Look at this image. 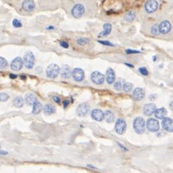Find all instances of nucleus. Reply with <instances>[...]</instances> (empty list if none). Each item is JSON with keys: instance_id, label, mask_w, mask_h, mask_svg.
<instances>
[{"instance_id": "obj_1", "label": "nucleus", "mask_w": 173, "mask_h": 173, "mask_svg": "<svg viewBox=\"0 0 173 173\" xmlns=\"http://www.w3.org/2000/svg\"><path fill=\"white\" fill-rule=\"evenodd\" d=\"M134 131L139 134H142L145 131V122L142 117H137L134 121L133 124Z\"/></svg>"}, {"instance_id": "obj_2", "label": "nucleus", "mask_w": 173, "mask_h": 173, "mask_svg": "<svg viewBox=\"0 0 173 173\" xmlns=\"http://www.w3.org/2000/svg\"><path fill=\"white\" fill-rule=\"evenodd\" d=\"M60 72V68L56 64H51L46 69V75L50 79H55L58 76Z\"/></svg>"}, {"instance_id": "obj_3", "label": "nucleus", "mask_w": 173, "mask_h": 173, "mask_svg": "<svg viewBox=\"0 0 173 173\" xmlns=\"http://www.w3.org/2000/svg\"><path fill=\"white\" fill-rule=\"evenodd\" d=\"M23 63L25 64V67L28 69H32L34 67L35 65V55L32 52L27 51L24 55Z\"/></svg>"}, {"instance_id": "obj_4", "label": "nucleus", "mask_w": 173, "mask_h": 173, "mask_svg": "<svg viewBox=\"0 0 173 173\" xmlns=\"http://www.w3.org/2000/svg\"><path fill=\"white\" fill-rule=\"evenodd\" d=\"M91 79L93 83L96 85H101L105 81V77H104L103 74H102L99 71H94L91 73Z\"/></svg>"}, {"instance_id": "obj_5", "label": "nucleus", "mask_w": 173, "mask_h": 173, "mask_svg": "<svg viewBox=\"0 0 173 173\" xmlns=\"http://www.w3.org/2000/svg\"><path fill=\"white\" fill-rule=\"evenodd\" d=\"M126 123L124 119H119L115 124V130L118 134H123L126 131Z\"/></svg>"}, {"instance_id": "obj_6", "label": "nucleus", "mask_w": 173, "mask_h": 173, "mask_svg": "<svg viewBox=\"0 0 173 173\" xmlns=\"http://www.w3.org/2000/svg\"><path fill=\"white\" fill-rule=\"evenodd\" d=\"M89 109H90V107H89L88 103H81L76 108V113H77L79 116L83 117L88 113L89 111Z\"/></svg>"}, {"instance_id": "obj_7", "label": "nucleus", "mask_w": 173, "mask_h": 173, "mask_svg": "<svg viewBox=\"0 0 173 173\" xmlns=\"http://www.w3.org/2000/svg\"><path fill=\"white\" fill-rule=\"evenodd\" d=\"M147 127L150 131L157 132L159 129V122L154 119H149L147 122Z\"/></svg>"}, {"instance_id": "obj_8", "label": "nucleus", "mask_w": 173, "mask_h": 173, "mask_svg": "<svg viewBox=\"0 0 173 173\" xmlns=\"http://www.w3.org/2000/svg\"><path fill=\"white\" fill-rule=\"evenodd\" d=\"M71 76L73 78L74 81L76 82H81L84 79V71L79 68H74L71 73Z\"/></svg>"}, {"instance_id": "obj_9", "label": "nucleus", "mask_w": 173, "mask_h": 173, "mask_svg": "<svg viewBox=\"0 0 173 173\" xmlns=\"http://www.w3.org/2000/svg\"><path fill=\"white\" fill-rule=\"evenodd\" d=\"M23 60L20 57H17L14 59L11 63L10 67L11 69L13 70H15V71H18L20 70L23 67Z\"/></svg>"}, {"instance_id": "obj_10", "label": "nucleus", "mask_w": 173, "mask_h": 173, "mask_svg": "<svg viewBox=\"0 0 173 173\" xmlns=\"http://www.w3.org/2000/svg\"><path fill=\"white\" fill-rule=\"evenodd\" d=\"M84 12L85 10L83 5L78 4L72 9V15L76 18H80L84 14Z\"/></svg>"}, {"instance_id": "obj_11", "label": "nucleus", "mask_w": 173, "mask_h": 173, "mask_svg": "<svg viewBox=\"0 0 173 173\" xmlns=\"http://www.w3.org/2000/svg\"><path fill=\"white\" fill-rule=\"evenodd\" d=\"M158 8V3L156 0H149L145 4V10L148 13L155 12Z\"/></svg>"}, {"instance_id": "obj_12", "label": "nucleus", "mask_w": 173, "mask_h": 173, "mask_svg": "<svg viewBox=\"0 0 173 173\" xmlns=\"http://www.w3.org/2000/svg\"><path fill=\"white\" fill-rule=\"evenodd\" d=\"M162 128L169 132H172L173 131V122L172 119L170 118H165L163 119L162 122Z\"/></svg>"}, {"instance_id": "obj_13", "label": "nucleus", "mask_w": 173, "mask_h": 173, "mask_svg": "<svg viewBox=\"0 0 173 173\" xmlns=\"http://www.w3.org/2000/svg\"><path fill=\"white\" fill-rule=\"evenodd\" d=\"M156 109H157V107L154 103L145 104L143 108V112L146 116H151L154 113Z\"/></svg>"}, {"instance_id": "obj_14", "label": "nucleus", "mask_w": 173, "mask_h": 173, "mask_svg": "<svg viewBox=\"0 0 173 173\" xmlns=\"http://www.w3.org/2000/svg\"><path fill=\"white\" fill-rule=\"evenodd\" d=\"M91 116L93 119H94L95 121L101 122L104 119V113L100 109H96L91 111Z\"/></svg>"}, {"instance_id": "obj_15", "label": "nucleus", "mask_w": 173, "mask_h": 173, "mask_svg": "<svg viewBox=\"0 0 173 173\" xmlns=\"http://www.w3.org/2000/svg\"><path fill=\"white\" fill-rule=\"evenodd\" d=\"M171 29V25L169 21H163L160 23V25H159V32H161L162 34H167Z\"/></svg>"}, {"instance_id": "obj_16", "label": "nucleus", "mask_w": 173, "mask_h": 173, "mask_svg": "<svg viewBox=\"0 0 173 173\" xmlns=\"http://www.w3.org/2000/svg\"><path fill=\"white\" fill-rule=\"evenodd\" d=\"M145 96V92L144 89L141 88H137L133 92V97L136 101H141Z\"/></svg>"}, {"instance_id": "obj_17", "label": "nucleus", "mask_w": 173, "mask_h": 173, "mask_svg": "<svg viewBox=\"0 0 173 173\" xmlns=\"http://www.w3.org/2000/svg\"><path fill=\"white\" fill-rule=\"evenodd\" d=\"M35 3L32 0H25L22 3V8L27 12H30L35 9Z\"/></svg>"}, {"instance_id": "obj_18", "label": "nucleus", "mask_w": 173, "mask_h": 173, "mask_svg": "<svg viewBox=\"0 0 173 173\" xmlns=\"http://www.w3.org/2000/svg\"><path fill=\"white\" fill-rule=\"evenodd\" d=\"M115 79H116V76H115V73L113 71L112 68H109L107 70V81L109 84H112L114 82Z\"/></svg>"}, {"instance_id": "obj_19", "label": "nucleus", "mask_w": 173, "mask_h": 173, "mask_svg": "<svg viewBox=\"0 0 173 173\" xmlns=\"http://www.w3.org/2000/svg\"><path fill=\"white\" fill-rule=\"evenodd\" d=\"M61 76L63 79H70L71 76V71L69 66L67 65H63L61 68Z\"/></svg>"}, {"instance_id": "obj_20", "label": "nucleus", "mask_w": 173, "mask_h": 173, "mask_svg": "<svg viewBox=\"0 0 173 173\" xmlns=\"http://www.w3.org/2000/svg\"><path fill=\"white\" fill-rule=\"evenodd\" d=\"M154 114H155V116L157 119H163L167 116V111L165 108H160V109H156L155 111H154Z\"/></svg>"}, {"instance_id": "obj_21", "label": "nucleus", "mask_w": 173, "mask_h": 173, "mask_svg": "<svg viewBox=\"0 0 173 173\" xmlns=\"http://www.w3.org/2000/svg\"><path fill=\"white\" fill-rule=\"evenodd\" d=\"M43 111L45 114L51 115L55 112V108L53 104L47 103L43 108Z\"/></svg>"}, {"instance_id": "obj_22", "label": "nucleus", "mask_w": 173, "mask_h": 173, "mask_svg": "<svg viewBox=\"0 0 173 173\" xmlns=\"http://www.w3.org/2000/svg\"><path fill=\"white\" fill-rule=\"evenodd\" d=\"M104 119H105L107 123L111 124V123H113V122H114V119H115L114 114H113L112 111H111L109 110L106 111L105 113H104Z\"/></svg>"}, {"instance_id": "obj_23", "label": "nucleus", "mask_w": 173, "mask_h": 173, "mask_svg": "<svg viewBox=\"0 0 173 173\" xmlns=\"http://www.w3.org/2000/svg\"><path fill=\"white\" fill-rule=\"evenodd\" d=\"M111 28H112V27H111V24H109V23L104 24V25H103L104 31L100 33V34L98 35V37L107 36L108 35L110 34V32H111Z\"/></svg>"}, {"instance_id": "obj_24", "label": "nucleus", "mask_w": 173, "mask_h": 173, "mask_svg": "<svg viewBox=\"0 0 173 173\" xmlns=\"http://www.w3.org/2000/svg\"><path fill=\"white\" fill-rule=\"evenodd\" d=\"M33 109H32V113L35 115L38 114L40 112L41 110L42 109V106L40 102L36 101L33 103Z\"/></svg>"}, {"instance_id": "obj_25", "label": "nucleus", "mask_w": 173, "mask_h": 173, "mask_svg": "<svg viewBox=\"0 0 173 173\" xmlns=\"http://www.w3.org/2000/svg\"><path fill=\"white\" fill-rule=\"evenodd\" d=\"M37 101V98L33 94H28L26 95L25 96V101L27 103V105L29 106H32L33 103Z\"/></svg>"}, {"instance_id": "obj_26", "label": "nucleus", "mask_w": 173, "mask_h": 173, "mask_svg": "<svg viewBox=\"0 0 173 173\" xmlns=\"http://www.w3.org/2000/svg\"><path fill=\"white\" fill-rule=\"evenodd\" d=\"M13 104L17 108H22L24 105V99L20 96H17L13 100Z\"/></svg>"}, {"instance_id": "obj_27", "label": "nucleus", "mask_w": 173, "mask_h": 173, "mask_svg": "<svg viewBox=\"0 0 173 173\" xmlns=\"http://www.w3.org/2000/svg\"><path fill=\"white\" fill-rule=\"evenodd\" d=\"M8 67V62L5 57H0V69H6Z\"/></svg>"}, {"instance_id": "obj_28", "label": "nucleus", "mask_w": 173, "mask_h": 173, "mask_svg": "<svg viewBox=\"0 0 173 173\" xmlns=\"http://www.w3.org/2000/svg\"><path fill=\"white\" fill-rule=\"evenodd\" d=\"M135 16V13L131 11V12L126 13V14L125 15V20L128 22H131L134 20Z\"/></svg>"}, {"instance_id": "obj_29", "label": "nucleus", "mask_w": 173, "mask_h": 173, "mask_svg": "<svg viewBox=\"0 0 173 173\" xmlns=\"http://www.w3.org/2000/svg\"><path fill=\"white\" fill-rule=\"evenodd\" d=\"M123 89L125 92H130L133 88V85L131 83H125L123 85Z\"/></svg>"}, {"instance_id": "obj_30", "label": "nucleus", "mask_w": 173, "mask_h": 173, "mask_svg": "<svg viewBox=\"0 0 173 173\" xmlns=\"http://www.w3.org/2000/svg\"><path fill=\"white\" fill-rule=\"evenodd\" d=\"M123 85H124V81H123V80L117 81L114 84V88L116 89V91H121L123 88Z\"/></svg>"}, {"instance_id": "obj_31", "label": "nucleus", "mask_w": 173, "mask_h": 173, "mask_svg": "<svg viewBox=\"0 0 173 173\" xmlns=\"http://www.w3.org/2000/svg\"><path fill=\"white\" fill-rule=\"evenodd\" d=\"M9 98H10V96L7 93H1L0 94V101L5 102L8 101Z\"/></svg>"}, {"instance_id": "obj_32", "label": "nucleus", "mask_w": 173, "mask_h": 173, "mask_svg": "<svg viewBox=\"0 0 173 173\" xmlns=\"http://www.w3.org/2000/svg\"><path fill=\"white\" fill-rule=\"evenodd\" d=\"M152 33L154 35H158L159 34V25H154V26H152V29H151Z\"/></svg>"}, {"instance_id": "obj_33", "label": "nucleus", "mask_w": 173, "mask_h": 173, "mask_svg": "<svg viewBox=\"0 0 173 173\" xmlns=\"http://www.w3.org/2000/svg\"><path fill=\"white\" fill-rule=\"evenodd\" d=\"M89 40L87 38H80L77 40V43L81 45H84L88 43Z\"/></svg>"}, {"instance_id": "obj_34", "label": "nucleus", "mask_w": 173, "mask_h": 173, "mask_svg": "<svg viewBox=\"0 0 173 173\" xmlns=\"http://www.w3.org/2000/svg\"><path fill=\"white\" fill-rule=\"evenodd\" d=\"M12 25L14 27H17V28H18V27H21L22 26L21 22H20V20H17V19H14V20H13Z\"/></svg>"}, {"instance_id": "obj_35", "label": "nucleus", "mask_w": 173, "mask_h": 173, "mask_svg": "<svg viewBox=\"0 0 173 173\" xmlns=\"http://www.w3.org/2000/svg\"><path fill=\"white\" fill-rule=\"evenodd\" d=\"M139 73L141 74H142L143 76H147L148 75V70L146 68H139Z\"/></svg>"}, {"instance_id": "obj_36", "label": "nucleus", "mask_w": 173, "mask_h": 173, "mask_svg": "<svg viewBox=\"0 0 173 173\" xmlns=\"http://www.w3.org/2000/svg\"><path fill=\"white\" fill-rule=\"evenodd\" d=\"M98 42H99L101 44L103 45L111 46V47H113V46H114L112 43H111L110 42H109V41H101V40H99Z\"/></svg>"}, {"instance_id": "obj_37", "label": "nucleus", "mask_w": 173, "mask_h": 173, "mask_svg": "<svg viewBox=\"0 0 173 173\" xmlns=\"http://www.w3.org/2000/svg\"><path fill=\"white\" fill-rule=\"evenodd\" d=\"M60 45L61 47H63L64 48H68V47H69V45H68V42H65V41H61V42H60Z\"/></svg>"}, {"instance_id": "obj_38", "label": "nucleus", "mask_w": 173, "mask_h": 173, "mask_svg": "<svg viewBox=\"0 0 173 173\" xmlns=\"http://www.w3.org/2000/svg\"><path fill=\"white\" fill-rule=\"evenodd\" d=\"M126 53L127 54H136V53H139L140 52L137 51H133V50H126Z\"/></svg>"}, {"instance_id": "obj_39", "label": "nucleus", "mask_w": 173, "mask_h": 173, "mask_svg": "<svg viewBox=\"0 0 173 173\" xmlns=\"http://www.w3.org/2000/svg\"><path fill=\"white\" fill-rule=\"evenodd\" d=\"M53 101H55L56 103H59L60 102V98L57 97V96H53Z\"/></svg>"}, {"instance_id": "obj_40", "label": "nucleus", "mask_w": 173, "mask_h": 173, "mask_svg": "<svg viewBox=\"0 0 173 173\" xmlns=\"http://www.w3.org/2000/svg\"><path fill=\"white\" fill-rule=\"evenodd\" d=\"M8 154V152L6 151H4V150H0V156H4Z\"/></svg>"}, {"instance_id": "obj_41", "label": "nucleus", "mask_w": 173, "mask_h": 173, "mask_svg": "<svg viewBox=\"0 0 173 173\" xmlns=\"http://www.w3.org/2000/svg\"><path fill=\"white\" fill-rule=\"evenodd\" d=\"M68 103H69V102H68V101H63V108H64V109H66L67 106L68 105Z\"/></svg>"}, {"instance_id": "obj_42", "label": "nucleus", "mask_w": 173, "mask_h": 173, "mask_svg": "<svg viewBox=\"0 0 173 173\" xmlns=\"http://www.w3.org/2000/svg\"><path fill=\"white\" fill-rule=\"evenodd\" d=\"M10 78L11 79H15L17 78V75H14V74H13V73H10Z\"/></svg>"}, {"instance_id": "obj_43", "label": "nucleus", "mask_w": 173, "mask_h": 173, "mask_svg": "<svg viewBox=\"0 0 173 173\" xmlns=\"http://www.w3.org/2000/svg\"><path fill=\"white\" fill-rule=\"evenodd\" d=\"M20 79H21L22 80H26V79H27V77H26L25 76L22 75V76H20Z\"/></svg>"}, {"instance_id": "obj_44", "label": "nucleus", "mask_w": 173, "mask_h": 173, "mask_svg": "<svg viewBox=\"0 0 173 173\" xmlns=\"http://www.w3.org/2000/svg\"><path fill=\"white\" fill-rule=\"evenodd\" d=\"M125 65H126V66H128L131 67V68H134V66H133V65L129 64V63H125Z\"/></svg>"}]
</instances>
